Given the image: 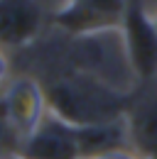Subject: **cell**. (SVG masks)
Returning a JSON list of instances; mask_svg holds the SVG:
<instances>
[{
    "instance_id": "cell-2",
    "label": "cell",
    "mask_w": 157,
    "mask_h": 159,
    "mask_svg": "<svg viewBox=\"0 0 157 159\" xmlns=\"http://www.w3.org/2000/svg\"><path fill=\"white\" fill-rule=\"evenodd\" d=\"M66 61H69V71L93 76L123 93L137 91V81L130 69L125 42H123V30H108V32L71 39Z\"/></svg>"
},
{
    "instance_id": "cell-4",
    "label": "cell",
    "mask_w": 157,
    "mask_h": 159,
    "mask_svg": "<svg viewBox=\"0 0 157 159\" xmlns=\"http://www.w3.org/2000/svg\"><path fill=\"white\" fill-rule=\"evenodd\" d=\"M128 0H64L52 22L71 39L108 30H120Z\"/></svg>"
},
{
    "instance_id": "cell-7",
    "label": "cell",
    "mask_w": 157,
    "mask_h": 159,
    "mask_svg": "<svg viewBox=\"0 0 157 159\" xmlns=\"http://www.w3.org/2000/svg\"><path fill=\"white\" fill-rule=\"evenodd\" d=\"M42 27L44 7L39 0H0V52L32 44Z\"/></svg>"
},
{
    "instance_id": "cell-9",
    "label": "cell",
    "mask_w": 157,
    "mask_h": 159,
    "mask_svg": "<svg viewBox=\"0 0 157 159\" xmlns=\"http://www.w3.org/2000/svg\"><path fill=\"white\" fill-rule=\"evenodd\" d=\"M96 159H145L142 154H137L135 149L130 147H123V149H116V152H108V154H101Z\"/></svg>"
},
{
    "instance_id": "cell-3",
    "label": "cell",
    "mask_w": 157,
    "mask_h": 159,
    "mask_svg": "<svg viewBox=\"0 0 157 159\" xmlns=\"http://www.w3.org/2000/svg\"><path fill=\"white\" fill-rule=\"evenodd\" d=\"M123 42L130 69L135 74L137 86H145L157 79V25L150 10L140 0H128V10L123 17Z\"/></svg>"
},
{
    "instance_id": "cell-6",
    "label": "cell",
    "mask_w": 157,
    "mask_h": 159,
    "mask_svg": "<svg viewBox=\"0 0 157 159\" xmlns=\"http://www.w3.org/2000/svg\"><path fill=\"white\" fill-rule=\"evenodd\" d=\"M20 159H81L78 127L47 113L37 130L20 144Z\"/></svg>"
},
{
    "instance_id": "cell-1",
    "label": "cell",
    "mask_w": 157,
    "mask_h": 159,
    "mask_svg": "<svg viewBox=\"0 0 157 159\" xmlns=\"http://www.w3.org/2000/svg\"><path fill=\"white\" fill-rule=\"evenodd\" d=\"M42 88L47 98V110L74 127H91L123 120L135 98V93H123L78 71H66L44 83Z\"/></svg>"
},
{
    "instance_id": "cell-12",
    "label": "cell",
    "mask_w": 157,
    "mask_h": 159,
    "mask_svg": "<svg viewBox=\"0 0 157 159\" xmlns=\"http://www.w3.org/2000/svg\"><path fill=\"white\" fill-rule=\"evenodd\" d=\"M10 159H20V157H10Z\"/></svg>"
},
{
    "instance_id": "cell-5",
    "label": "cell",
    "mask_w": 157,
    "mask_h": 159,
    "mask_svg": "<svg viewBox=\"0 0 157 159\" xmlns=\"http://www.w3.org/2000/svg\"><path fill=\"white\" fill-rule=\"evenodd\" d=\"M0 105H2V113L7 120V127L17 142V149L37 130L42 118L49 113L44 88L30 76H20V79L10 81L0 91Z\"/></svg>"
},
{
    "instance_id": "cell-11",
    "label": "cell",
    "mask_w": 157,
    "mask_h": 159,
    "mask_svg": "<svg viewBox=\"0 0 157 159\" xmlns=\"http://www.w3.org/2000/svg\"><path fill=\"white\" fill-rule=\"evenodd\" d=\"M150 15H152V20H155V25H157V5H155V10H152Z\"/></svg>"
},
{
    "instance_id": "cell-8",
    "label": "cell",
    "mask_w": 157,
    "mask_h": 159,
    "mask_svg": "<svg viewBox=\"0 0 157 159\" xmlns=\"http://www.w3.org/2000/svg\"><path fill=\"white\" fill-rule=\"evenodd\" d=\"M125 120L133 149L145 159H157V79L137 86Z\"/></svg>"
},
{
    "instance_id": "cell-10",
    "label": "cell",
    "mask_w": 157,
    "mask_h": 159,
    "mask_svg": "<svg viewBox=\"0 0 157 159\" xmlns=\"http://www.w3.org/2000/svg\"><path fill=\"white\" fill-rule=\"evenodd\" d=\"M5 76H7V59H5V54L0 52V86H2Z\"/></svg>"
}]
</instances>
